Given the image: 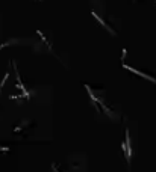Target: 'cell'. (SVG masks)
Here are the masks:
<instances>
[{
	"label": "cell",
	"mask_w": 156,
	"mask_h": 172,
	"mask_svg": "<svg viewBox=\"0 0 156 172\" xmlns=\"http://www.w3.org/2000/svg\"><path fill=\"white\" fill-rule=\"evenodd\" d=\"M121 151L124 154L126 163L130 167V160H132V145H130V137H129V128H126V134H124V140L121 143Z\"/></svg>",
	"instance_id": "cell-1"
},
{
	"label": "cell",
	"mask_w": 156,
	"mask_h": 172,
	"mask_svg": "<svg viewBox=\"0 0 156 172\" xmlns=\"http://www.w3.org/2000/svg\"><path fill=\"white\" fill-rule=\"evenodd\" d=\"M12 68H14V72H15V78H17V86L20 88V92L23 94V97L24 98H31V92L26 89V86L23 84V81H21V77H20V72H18V68H17V65H15V62L12 60Z\"/></svg>",
	"instance_id": "cell-2"
},
{
	"label": "cell",
	"mask_w": 156,
	"mask_h": 172,
	"mask_svg": "<svg viewBox=\"0 0 156 172\" xmlns=\"http://www.w3.org/2000/svg\"><path fill=\"white\" fill-rule=\"evenodd\" d=\"M123 68H124V69H129V71H132L133 74H136V75H139V77H142V78H145V80H148V81H153V83H156V78H153L151 75H148V74H145V72H141V71H138V69H135V68H132V66L126 65V63H124V60H123Z\"/></svg>",
	"instance_id": "cell-3"
},
{
	"label": "cell",
	"mask_w": 156,
	"mask_h": 172,
	"mask_svg": "<svg viewBox=\"0 0 156 172\" xmlns=\"http://www.w3.org/2000/svg\"><path fill=\"white\" fill-rule=\"evenodd\" d=\"M91 15H93V17H94V18H96V20H97V21H99V23H100V24H102V26H103V27L108 30V32H109V33H112V35L115 33V32H114V30H112V29H111V27H109V26H108V24H106V23H105V21H103V20H102V18H100V17H99V15L94 12V11L91 12Z\"/></svg>",
	"instance_id": "cell-4"
},
{
	"label": "cell",
	"mask_w": 156,
	"mask_h": 172,
	"mask_svg": "<svg viewBox=\"0 0 156 172\" xmlns=\"http://www.w3.org/2000/svg\"><path fill=\"white\" fill-rule=\"evenodd\" d=\"M37 33H38V35H40V36H41V39H43V41H44V42H46V45H47V47H49V50H50V51H52V44H50V42H49V41H47V38H46V36H44V35H43V32H41V30H37Z\"/></svg>",
	"instance_id": "cell-5"
},
{
	"label": "cell",
	"mask_w": 156,
	"mask_h": 172,
	"mask_svg": "<svg viewBox=\"0 0 156 172\" xmlns=\"http://www.w3.org/2000/svg\"><path fill=\"white\" fill-rule=\"evenodd\" d=\"M8 78H9V71H6V72H5V75H3V78H2V83H0V92H2V89H3L5 83L8 81Z\"/></svg>",
	"instance_id": "cell-6"
},
{
	"label": "cell",
	"mask_w": 156,
	"mask_h": 172,
	"mask_svg": "<svg viewBox=\"0 0 156 172\" xmlns=\"http://www.w3.org/2000/svg\"><path fill=\"white\" fill-rule=\"evenodd\" d=\"M15 41H8V42H3V44H0V50H2L3 47H8V45H11V44H14Z\"/></svg>",
	"instance_id": "cell-7"
},
{
	"label": "cell",
	"mask_w": 156,
	"mask_h": 172,
	"mask_svg": "<svg viewBox=\"0 0 156 172\" xmlns=\"http://www.w3.org/2000/svg\"><path fill=\"white\" fill-rule=\"evenodd\" d=\"M0 152L8 154V152H9V148H6V146H0Z\"/></svg>",
	"instance_id": "cell-8"
},
{
	"label": "cell",
	"mask_w": 156,
	"mask_h": 172,
	"mask_svg": "<svg viewBox=\"0 0 156 172\" xmlns=\"http://www.w3.org/2000/svg\"><path fill=\"white\" fill-rule=\"evenodd\" d=\"M52 169H53V170H55V172H59V170H58V166H56V164H55V163H53V164H52Z\"/></svg>",
	"instance_id": "cell-9"
}]
</instances>
